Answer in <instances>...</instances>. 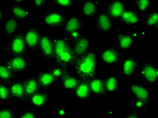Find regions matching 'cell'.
<instances>
[{
    "label": "cell",
    "instance_id": "cell-15",
    "mask_svg": "<svg viewBox=\"0 0 158 118\" xmlns=\"http://www.w3.org/2000/svg\"><path fill=\"white\" fill-rule=\"evenodd\" d=\"M123 25L128 27L137 28L140 22V16L133 8H126L120 18Z\"/></svg>",
    "mask_w": 158,
    "mask_h": 118
},
{
    "label": "cell",
    "instance_id": "cell-17",
    "mask_svg": "<svg viewBox=\"0 0 158 118\" xmlns=\"http://www.w3.org/2000/svg\"><path fill=\"white\" fill-rule=\"evenodd\" d=\"M99 6L98 1H93V0L82 1L80 5V14L86 18H95L99 12Z\"/></svg>",
    "mask_w": 158,
    "mask_h": 118
},
{
    "label": "cell",
    "instance_id": "cell-7",
    "mask_svg": "<svg viewBox=\"0 0 158 118\" xmlns=\"http://www.w3.org/2000/svg\"><path fill=\"white\" fill-rule=\"evenodd\" d=\"M128 88L134 101L149 104L150 90L147 84L140 81L131 82L128 84Z\"/></svg>",
    "mask_w": 158,
    "mask_h": 118
},
{
    "label": "cell",
    "instance_id": "cell-5",
    "mask_svg": "<svg viewBox=\"0 0 158 118\" xmlns=\"http://www.w3.org/2000/svg\"><path fill=\"white\" fill-rule=\"evenodd\" d=\"M1 49L7 54L12 55H24L27 51V47L24 43V33H18L10 39L7 43L2 45Z\"/></svg>",
    "mask_w": 158,
    "mask_h": 118
},
{
    "label": "cell",
    "instance_id": "cell-40",
    "mask_svg": "<svg viewBox=\"0 0 158 118\" xmlns=\"http://www.w3.org/2000/svg\"><path fill=\"white\" fill-rule=\"evenodd\" d=\"M68 115V111L66 109H60L57 112L59 118H66Z\"/></svg>",
    "mask_w": 158,
    "mask_h": 118
},
{
    "label": "cell",
    "instance_id": "cell-26",
    "mask_svg": "<svg viewBox=\"0 0 158 118\" xmlns=\"http://www.w3.org/2000/svg\"><path fill=\"white\" fill-rule=\"evenodd\" d=\"M36 76L41 88L51 87L57 83L55 76L48 69L39 71Z\"/></svg>",
    "mask_w": 158,
    "mask_h": 118
},
{
    "label": "cell",
    "instance_id": "cell-3",
    "mask_svg": "<svg viewBox=\"0 0 158 118\" xmlns=\"http://www.w3.org/2000/svg\"><path fill=\"white\" fill-rule=\"evenodd\" d=\"M62 27L64 37L73 42L83 36L85 22L80 17L72 16L66 19Z\"/></svg>",
    "mask_w": 158,
    "mask_h": 118
},
{
    "label": "cell",
    "instance_id": "cell-31",
    "mask_svg": "<svg viewBox=\"0 0 158 118\" xmlns=\"http://www.w3.org/2000/svg\"><path fill=\"white\" fill-rule=\"evenodd\" d=\"M145 24L151 29L157 31L158 28V13L157 11H149L146 14Z\"/></svg>",
    "mask_w": 158,
    "mask_h": 118
},
{
    "label": "cell",
    "instance_id": "cell-9",
    "mask_svg": "<svg viewBox=\"0 0 158 118\" xmlns=\"http://www.w3.org/2000/svg\"><path fill=\"white\" fill-rule=\"evenodd\" d=\"M14 74H21L30 69L31 62L24 55H12L3 62Z\"/></svg>",
    "mask_w": 158,
    "mask_h": 118
},
{
    "label": "cell",
    "instance_id": "cell-39",
    "mask_svg": "<svg viewBox=\"0 0 158 118\" xmlns=\"http://www.w3.org/2000/svg\"><path fill=\"white\" fill-rule=\"evenodd\" d=\"M124 118H141V117L135 112H129L125 114Z\"/></svg>",
    "mask_w": 158,
    "mask_h": 118
},
{
    "label": "cell",
    "instance_id": "cell-2",
    "mask_svg": "<svg viewBox=\"0 0 158 118\" xmlns=\"http://www.w3.org/2000/svg\"><path fill=\"white\" fill-rule=\"evenodd\" d=\"M54 44V63L68 68L72 67L76 58L72 47L71 42L65 37L53 38Z\"/></svg>",
    "mask_w": 158,
    "mask_h": 118
},
{
    "label": "cell",
    "instance_id": "cell-1",
    "mask_svg": "<svg viewBox=\"0 0 158 118\" xmlns=\"http://www.w3.org/2000/svg\"><path fill=\"white\" fill-rule=\"evenodd\" d=\"M98 66V53L94 49L91 48L87 53L76 59L72 66V72L81 80H89L95 76Z\"/></svg>",
    "mask_w": 158,
    "mask_h": 118
},
{
    "label": "cell",
    "instance_id": "cell-29",
    "mask_svg": "<svg viewBox=\"0 0 158 118\" xmlns=\"http://www.w3.org/2000/svg\"><path fill=\"white\" fill-rule=\"evenodd\" d=\"M48 70L53 74L57 82L60 81L68 72H70V68L55 63L49 66Z\"/></svg>",
    "mask_w": 158,
    "mask_h": 118
},
{
    "label": "cell",
    "instance_id": "cell-12",
    "mask_svg": "<svg viewBox=\"0 0 158 118\" xmlns=\"http://www.w3.org/2000/svg\"><path fill=\"white\" fill-rule=\"evenodd\" d=\"M26 2L22 0L10 2V12L11 16L18 20L23 21L31 16V12L25 7Z\"/></svg>",
    "mask_w": 158,
    "mask_h": 118
},
{
    "label": "cell",
    "instance_id": "cell-4",
    "mask_svg": "<svg viewBox=\"0 0 158 118\" xmlns=\"http://www.w3.org/2000/svg\"><path fill=\"white\" fill-rule=\"evenodd\" d=\"M139 78L147 86H155L158 80V68L157 66L149 61L139 64L138 68Z\"/></svg>",
    "mask_w": 158,
    "mask_h": 118
},
{
    "label": "cell",
    "instance_id": "cell-16",
    "mask_svg": "<svg viewBox=\"0 0 158 118\" xmlns=\"http://www.w3.org/2000/svg\"><path fill=\"white\" fill-rule=\"evenodd\" d=\"M76 59L87 53L91 49V41L89 38L82 36L73 42H71Z\"/></svg>",
    "mask_w": 158,
    "mask_h": 118
},
{
    "label": "cell",
    "instance_id": "cell-13",
    "mask_svg": "<svg viewBox=\"0 0 158 118\" xmlns=\"http://www.w3.org/2000/svg\"><path fill=\"white\" fill-rule=\"evenodd\" d=\"M121 72L124 77H131L137 71L139 62L135 57L124 55L121 61Z\"/></svg>",
    "mask_w": 158,
    "mask_h": 118
},
{
    "label": "cell",
    "instance_id": "cell-10",
    "mask_svg": "<svg viewBox=\"0 0 158 118\" xmlns=\"http://www.w3.org/2000/svg\"><path fill=\"white\" fill-rule=\"evenodd\" d=\"M41 31L35 26H31L26 28L24 33V39L27 49L32 52L39 51Z\"/></svg>",
    "mask_w": 158,
    "mask_h": 118
},
{
    "label": "cell",
    "instance_id": "cell-30",
    "mask_svg": "<svg viewBox=\"0 0 158 118\" xmlns=\"http://www.w3.org/2000/svg\"><path fill=\"white\" fill-rule=\"evenodd\" d=\"M15 78V74L4 63H0V82L11 83Z\"/></svg>",
    "mask_w": 158,
    "mask_h": 118
},
{
    "label": "cell",
    "instance_id": "cell-14",
    "mask_svg": "<svg viewBox=\"0 0 158 118\" xmlns=\"http://www.w3.org/2000/svg\"><path fill=\"white\" fill-rule=\"evenodd\" d=\"M127 5L122 0H114L107 2L105 11L112 20H119L123 14Z\"/></svg>",
    "mask_w": 158,
    "mask_h": 118
},
{
    "label": "cell",
    "instance_id": "cell-24",
    "mask_svg": "<svg viewBox=\"0 0 158 118\" xmlns=\"http://www.w3.org/2000/svg\"><path fill=\"white\" fill-rule=\"evenodd\" d=\"M104 89H105V96H111L120 90V82L116 76L108 75L103 78Z\"/></svg>",
    "mask_w": 158,
    "mask_h": 118
},
{
    "label": "cell",
    "instance_id": "cell-20",
    "mask_svg": "<svg viewBox=\"0 0 158 118\" xmlns=\"http://www.w3.org/2000/svg\"><path fill=\"white\" fill-rule=\"evenodd\" d=\"M12 99L17 101H24L27 99L25 95L24 82L14 80L8 84Z\"/></svg>",
    "mask_w": 158,
    "mask_h": 118
},
{
    "label": "cell",
    "instance_id": "cell-25",
    "mask_svg": "<svg viewBox=\"0 0 158 118\" xmlns=\"http://www.w3.org/2000/svg\"><path fill=\"white\" fill-rule=\"evenodd\" d=\"M88 83L92 95L97 97L105 96L103 78L95 75L88 80Z\"/></svg>",
    "mask_w": 158,
    "mask_h": 118
},
{
    "label": "cell",
    "instance_id": "cell-34",
    "mask_svg": "<svg viewBox=\"0 0 158 118\" xmlns=\"http://www.w3.org/2000/svg\"><path fill=\"white\" fill-rule=\"evenodd\" d=\"M53 5L57 6L61 11H67L73 8L74 2L73 0H55L53 2Z\"/></svg>",
    "mask_w": 158,
    "mask_h": 118
},
{
    "label": "cell",
    "instance_id": "cell-11",
    "mask_svg": "<svg viewBox=\"0 0 158 118\" xmlns=\"http://www.w3.org/2000/svg\"><path fill=\"white\" fill-rule=\"evenodd\" d=\"M39 51L41 52L42 56L47 60H53V56H54L53 38L49 34L41 31L39 45Z\"/></svg>",
    "mask_w": 158,
    "mask_h": 118
},
{
    "label": "cell",
    "instance_id": "cell-21",
    "mask_svg": "<svg viewBox=\"0 0 158 118\" xmlns=\"http://www.w3.org/2000/svg\"><path fill=\"white\" fill-rule=\"evenodd\" d=\"M91 91L88 80H81L77 88L74 91V99L78 102H85L91 97Z\"/></svg>",
    "mask_w": 158,
    "mask_h": 118
},
{
    "label": "cell",
    "instance_id": "cell-18",
    "mask_svg": "<svg viewBox=\"0 0 158 118\" xmlns=\"http://www.w3.org/2000/svg\"><path fill=\"white\" fill-rule=\"evenodd\" d=\"M118 48L122 51H130L134 46L135 37L133 35L126 32H119L116 35Z\"/></svg>",
    "mask_w": 158,
    "mask_h": 118
},
{
    "label": "cell",
    "instance_id": "cell-22",
    "mask_svg": "<svg viewBox=\"0 0 158 118\" xmlns=\"http://www.w3.org/2000/svg\"><path fill=\"white\" fill-rule=\"evenodd\" d=\"M20 22L12 16L6 17L3 20V31L6 37L12 38L20 30Z\"/></svg>",
    "mask_w": 158,
    "mask_h": 118
},
{
    "label": "cell",
    "instance_id": "cell-38",
    "mask_svg": "<svg viewBox=\"0 0 158 118\" xmlns=\"http://www.w3.org/2000/svg\"><path fill=\"white\" fill-rule=\"evenodd\" d=\"M31 3L37 9H42L46 5L47 1L45 0H33L31 1Z\"/></svg>",
    "mask_w": 158,
    "mask_h": 118
},
{
    "label": "cell",
    "instance_id": "cell-37",
    "mask_svg": "<svg viewBox=\"0 0 158 118\" xmlns=\"http://www.w3.org/2000/svg\"><path fill=\"white\" fill-rule=\"evenodd\" d=\"M134 37H139V38H145L148 36V33L147 32L143 29V28H136V29L135 31L133 33Z\"/></svg>",
    "mask_w": 158,
    "mask_h": 118
},
{
    "label": "cell",
    "instance_id": "cell-36",
    "mask_svg": "<svg viewBox=\"0 0 158 118\" xmlns=\"http://www.w3.org/2000/svg\"><path fill=\"white\" fill-rule=\"evenodd\" d=\"M16 118H37L35 111L31 109H26L22 111Z\"/></svg>",
    "mask_w": 158,
    "mask_h": 118
},
{
    "label": "cell",
    "instance_id": "cell-8",
    "mask_svg": "<svg viewBox=\"0 0 158 118\" xmlns=\"http://www.w3.org/2000/svg\"><path fill=\"white\" fill-rule=\"evenodd\" d=\"M66 15L61 10H52L44 14L41 18L42 26L47 28H59L62 27L66 20Z\"/></svg>",
    "mask_w": 158,
    "mask_h": 118
},
{
    "label": "cell",
    "instance_id": "cell-19",
    "mask_svg": "<svg viewBox=\"0 0 158 118\" xmlns=\"http://www.w3.org/2000/svg\"><path fill=\"white\" fill-rule=\"evenodd\" d=\"M97 28L102 33H109L113 28L112 20L106 11H99L95 17Z\"/></svg>",
    "mask_w": 158,
    "mask_h": 118
},
{
    "label": "cell",
    "instance_id": "cell-35",
    "mask_svg": "<svg viewBox=\"0 0 158 118\" xmlns=\"http://www.w3.org/2000/svg\"><path fill=\"white\" fill-rule=\"evenodd\" d=\"M0 118H16L15 111L11 106L0 107Z\"/></svg>",
    "mask_w": 158,
    "mask_h": 118
},
{
    "label": "cell",
    "instance_id": "cell-6",
    "mask_svg": "<svg viewBox=\"0 0 158 118\" xmlns=\"http://www.w3.org/2000/svg\"><path fill=\"white\" fill-rule=\"evenodd\" d=\"M124 57L123 52L116 45H111L102 50L99 62L103 65H116L121 62Z\"/></svg>",
    "mask_w": 158,
    "mask_h": 118
},
{
    "label": "cell",
    "instance_id": "cell-42",
    "mask_svg": "<svg viewBox=\"0 0 158 118\" xmlns=\"http://www.w3.org/2000/svg\"><path fill=\"white\" fill-rule=\"evenodd\" d=\"M1 46H2V45H1V43H0V49H1Z\"/></svg>",
    "mask_w": 158,
    "mask_h": 118
},
{
    "label": "cell",
    "instance_id": "cell-23",
    "mask_svg": "<svg viewBox=\"0 0 158 118\" xmlns=\"http://www.w3.org/2000/svg\"><path fill=\"white\" fill-rule=\"evenodd\" d=\"M28 99L34 108H44L49 103V94L47 91H39Z\"/></svg>",
    "mask_w": 158,
    "mask_h": 118
},
{
    "label": "cell",
    "instance_id": "cell-33",
    "mask_svg": "<svg viewBox=\"0 0 158 118\" xmlns=\"http://www.w3.org/2000/svg\"><path fill=\"white\" fill-rule=\"evenodd\" d=\"M11 100L8 84L0 82V102L8 103Z\"/></svg>",
    "mask_w": 158,
    "mask_h": 118
},
{
    "label": "cell",
    "instance_id": "cell-28",
    "mask_svg": "<svg viewBox=\"0 0 158 118\" xmlns=\"http://www.w3.org/2000/svg\"><path fill=\"white\" fill-rule=\"evenodd\" d=\"M24 86L27 99L38 92L41 88L36 76L27 78L24 81Z\"/></svg>",
    "mask_w": 158,
    "mask_h": 118
},
{
    "label": "cell",
    "instance_id": "cell-41",
    "mask_svg": "<svg viewBox=\"0 0 158 118\" xmlns=\"http://www.w3.org/2000/svg\"><path fill=\"white\" fill-rule=\"evenodd\" d=\"M4 20V9L0 6V24Z\"/></svg>",
    "mask_w": 158,
    "mask_h": 118
},
{
    "label": "cell",
    "instance_id": "cell-27",
    "mask_svg": "<svg viewBox=\"0 0 158 118\" xmlns=\"http://www.w3.org/2000/svg\"><path fill=\"white\" fill-rule=\"evenodd\" d=\"M80 81L81 80L76 75L70 71L60 80V83L63 90L68 92L74 91L80 83Z\"/></svg>",
    "mask_w": 158,
    "mask_h": 118
},
{
    "label": "cell",
    "instance_id": "cell-32",
    "mask_svg": "<svg viewBox=\"0 0 158 118\" xmlns=\"http://www.w3.org/2000/svg\"><path fill=\"white\" fill-rule=\"evenodd\" d=\"M135 10L139 14H147L150 11L151 2L148 0H135Z\"/></svg>",
    "mask_w": 158,
    "mask_h": 118
}]
</instances>
